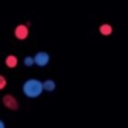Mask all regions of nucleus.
I'll return each mask as SVG.
<instances>
[{
    "instance_id": "1",
    "label": "nucleus",
    "mask_w": 128,
    "mask_h": 128,
    "mask_svg": "<svg viewBox=\"0 0 128 128\" xmlns=\"http://www.w3.org/2000/svg\"><path fill=\"white\" fill-rule=\"evenodd\" d=\"M43 91V83L37 79H28L22 84V92L27 98H37Z\"/></svg>"
},
{
    "instance_id": "2",
    "label": "nucleus",
    "mask_w": 128,
    "mask_h": 128,
    "mask_svg": "<svg viewBox=\"0 0 128 128\" xmlns=\"http://www.w3.org/2000/svg\"><path fill=\"white\" fill-rule=\"evenodd\" d=\"M33 58H34V64L40 66V68L46 66L50 62V55L46 52H38Z\"/></svg>"
},
{
    "instance_id": "3",
    "label": "nucleus",
    "mask_w": 128,
    "mask_h": 128,
    "mask_svg": "<svg viewBox=\"0 0 128 128\" xmlns=\"http://www.w3.org/2000/svg\"><path fill=\"white\" fill-rule=\"evenodd\" d=\"M4 104L10 110H16L18 108V102L16 98L10 94H7L4 97Z\"/></svg>"
},
{
    "instance_id": "4",
    "label": "nucleus",
    "mask_w": 128,
    "mask_h": 128,
    "mask_svg": "<svg viewBox=\"0 0 128 128\" xmlns=\"http://www.w3.org/2000/svg\"><path fill=\"white\" fill-rule=\"evenodd\" d=\"M15 35L18 40H25L28 36V28L25 25H19L15 29Z\"/></svg>"
},
{
    "instance_id": "5",
    "label": "nucleus",
    "mask_w": 128,
    "mask_h": 128,
    "mask_svg": "<svg viewBox=\"0 0 128 128\" xmlns=\"http://www.w3.org/2000/svg\"><path fill=\"white\" fill-rule=\"evenodd\" d=\"M55 88H56V84L53 80H46V81L43 82V90L52 92V91H54Z\"/></svg>"
},
{
    "instance_id": "6",
    "label": "nucleus",
    "mask_w": 128,
    "mask_h": 128,
    "mask_svg": "<svg viewBox=\"0 0 128 128\" xmlns=\"http://www.w3.org/2000/svg\"><path fill=\"white\" fill-rule=\"evenodd\" d=\"M17 63H18V60H17V58H16L15 55H9V56H7V58H6V64H7V66L8 68H16V65H17Z\"/></svg>"
},
{
    "instance_id": "7",
    "label": "nucleus",
    "mask_w": 128,
    "mask_h": 128,
    "mask_svg": "<svg viewBox=\"0 0 128 128\" xmlns=\"http://www.w3.org/2000/svg\"><path fill=\"white\" fill-rule=\"evenodd\" d=\"M99 30H100V33H101L102 35L108 36V35H110V34L112 33V27H111L110 25H108V24H104V25L100 26Z\"/></svg>"
},
{
    "instance_id": "8",
    "label": "nucleus",
    "mask_w": 128,
    "mask_h": 128,
    "mask_svg": "<svg viewBox=\"0 0 128 128\" xmlns=\"http://www.w3.org/2000/svg\"><path fill=\"white\" fill-rule=\"evenodd\" d=\"M24 64L26 66H33L34 65V58H30V56H27V58H24Z\"/></svg>"
},
{
    "instance_id": "9",
    "label": "nucleus",
    "mask_w": 128,
    "mask_h": 128,
    "mask_svg": "<svg viewBox=\"0 0 128 128\" xmlns=\"http://www.w3.org/2000/svg\"><path fill=\"white\" fill-rule=\"evenodd\" d=\"M6 84H7L6 78L2 76V75H0V90H2V89L6 86Z\"/></svg>"
},
{
    "instance_id": "10",
    "label": "nucleus",
    "mask_w": 128,
    "mask_h": 128,
    "mask_svg": "<svg viewBox=\"0 0 128 128\" xmlns=\"http://www.w3.org/2000/svg\"><path fill=\"white\" fill-rule=\"evenodd\" d=\"M0 128H6V125H4V122L2 120H0Z\"/></svg>"
}]
</instances>
